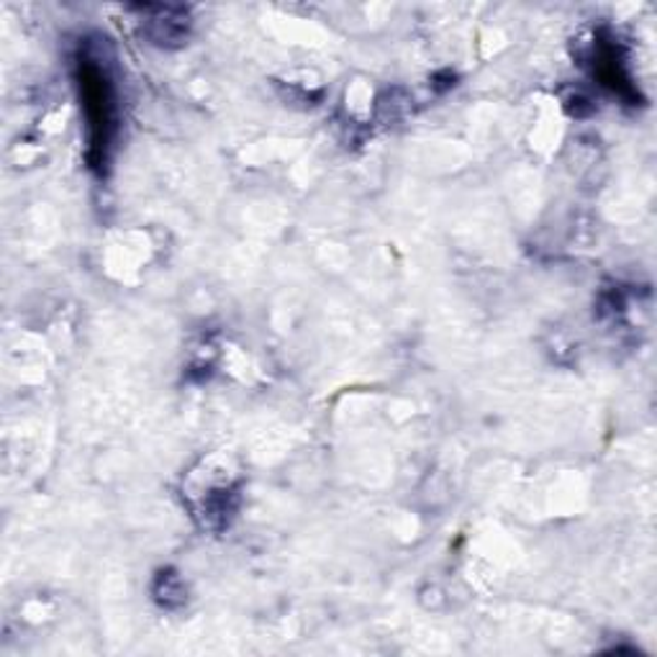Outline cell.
Returning <instances> with one entry per match:
<instances>
[{
	"instance_id": "1",
	"label": "cell",
	"mask_w": 657,
	"mask_h": 657,
	"mask_svg": "<svg viewBox=\"0 0 657 657\" xmlns=\"http://www.w3.org/2000/svg\"><path fill=\"white\" fill-rule=\"evenodd\" d=\"M80 106L88 129V160L99 173H106L118 131V99L106 59L85 49L78 57Z\"/></svg>"
},
{
	"instance_id": "2",
	"label": "cell",
	"mask_w": 657,
	"mask_h": 657,
	"mask_svg": "<svg viewBox=\"0 0 657 657\" xmlns=\"http://www.w3.org/2000/svg\"><path fill=\"white\" fill-rule=\"evenodd\" d=\"M596 72H599L603 85H609L611 91L622 95V99L634 101L639 95L630 78V72H626V62L624 57L619 55V47L614 44V39L599 42V47H596Z\"/></svg>"
},
{
	"instance_id": "3",
	"label": "cell",
	"mask_w": 657,
	"mask_h": 657,
	"mask_svg": "<svg viewBox=\"0 0 657 657\" xmlns=\"http://www.w3.org/2000/svg\"><path fill=\"white\" fill-rule=\"evenodd\" d=\"M147 24L149 36H152L154 44H162V47H170L173 42H183L188 36V13L183 9H162V5H145L139 9Z\"/></svg>"
}]
</instances>
